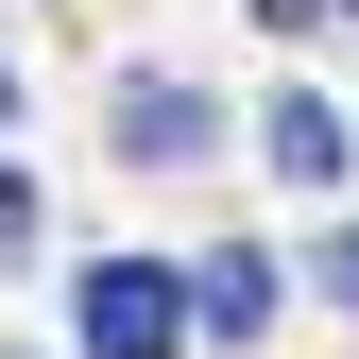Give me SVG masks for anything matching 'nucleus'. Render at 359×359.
<instances>
[{
    "label": "nucleus",
    "mask_w": 359,
    "mask_h": 359,
    "mask_svg": "<svg viewBox=\"0 0 359 359\" xmlns=\"http://www.w3.org/2000/svg\"><path fill=\"white\" fill-rule=\"evenodd\" d=\"M189 325H205V308L171 291L154 257H103V274H86V359H171Z\"/></svg>",
    "instance_id": "f257e3e1"
},
{
    "label": "nucleus",
    "mask_w": 359,
    "mask_h": 359,
    "mask_svg": "<svg viewBox=\"0 0 359 359\" xmlns=\"http://www.w3.org/2000/svg\"><path fill=\"white\" fill-rule=\"evenodd\" d=\"M257 137H274V171H291V189H342V120L308 103V86H291L274 120H257Z\"/></svg>",
    "instance_id": "7ed1b4c3"
},
{
    "label": "nucleus",
    "mask_w": 359,
    "mask_h": 359,
    "mask_svg": "<svg viewBox=\"0 0 359 359\" xmlns=\"http://www.w3.org/2000/svg\"><path fill=\"white\" fill-rule=\"evenodd\" d=\"M189 308H205L222 342H257V325H274V257H205V291H189Z\"/></svg>",
    "instance_id": "20e7f679"
},
{
    "label": "nucleus",
    "mask_w": 359,
    "mask_h": 359,
    "mask_svg": "<svg viewBox=\"0 0 359 359\" xmlns=\"http://www.w3.org/2000/svg\"><path fill=\"white\" fill-rule=\"evenodd\" d=\"M120 154L189 171V154H205V103H189V86H120Z\"/></svg>",
    "instance_id": "f03ea898"
},
{
    "label": "nucleus",
    "mask_w": 359,
    "mask_h": 359,
    "mask_svg": "<svg viewBox=\"0 0 359 359\" xmlns=\"http://www.w3.org/2000/svg\"><path fill=\"white\" fill-rule=\"evenodd\" d=\"M18 240H34V189H18V171H0V257H18Z\"/></svg>",
    "instance_id": "39448f33"
},
{
    "label": "nucleus",
    "mask_w": 359,
    "mask_h": 359,
    "mask_svg": "<svg viewBox=\"0 0 359 359\" xmlns=\"http://www.w3.org/2000/svg\"><path fill=\"white\" fill-rule=\"evenodd\" d=\"M325 291H342V308H359V240H325Z\"/></svg>",
    "instance_id": "423d86ee"
}]
</instances>
